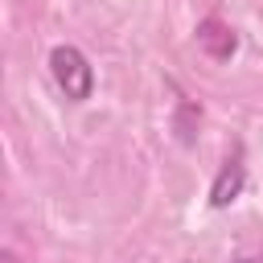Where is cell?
Segmentation results:
<instances>
[{"label": "cell", "instance_id": "6da1fadb", "mask_svg": "<svg viewBox=\"0 0 263 263\" xmlns=\"http://www.w3.org/2000/svg\"><path fill=\"white\" fill-rule=\"evenodd\" d=\"M49 74L70 103H86L95 95V66L86 62V53L78 45H53L49 49Z\"/></svg>", "mask_w": 263, "mask_h": 263}, {"label": "cell", "instance_id": "7a4b0ae2", "mask_svg": "<svg viewBox=\"0 0 263 263\" xmlns=\"http://www.w3.org/2000/svg\"><path fill=\"white\" fill-rule=\"evenodd\" d=\"M197 49H201L205 58H214V62H230L234 49H238V37H234V29L222 25L218 16H205V21L197 25Z\"/></svg>", "mask_w": 263, "mask_h": 263}, {"label": "cell", "instance_id": "3957f363", "mask_svg": "<svg viewBox=\"0 0 263 263\" xmlns=\"http://www.w3.org/2000/svg\"><path fill=\"white\" fill-rule=\"evenodd\" d=\"M242 185H247V168H242V160L234 156V160H226V164L218 168V177H214V185H210V205H214V210H226L230 201H238Z\"/></svg>", "mask_w": 263, "mask_h": 263}, {"label": "cell", "instance_id": "277c9868", "mask_svg": "<svg viewBox=\"0 0 263 263\" xmlns=\"http://www.w3.org/2000/svg\"><path fill=\"white\" fill-rule=\"evenodd\" d=\"M197 127H201V107L193 99H177V115H173V132L181 144H193L197 140Z\"/></svg>", "mask_w": 263, "mask_h": 263}, {"label": "cell", "instance_id": "5b68a950", "mask_svg": "<svg viewBox=\"0 0 263 263\" xmlns=\"http://www.w3.org/2000/svg\"><path fill=\"white\" fill-rule=\"evenodd\" d=\"M0 263H21V259H16L12 251H4V255H0Z\"/></svg>", "mask_w": 263, "mask_h": 263}, {"label": "cell", "instance_id": "8992f818", "mask_svg": "<svg viewBox=\"0 0 263 263\" xmlns=\"http://www.w3.org/2000/svg\"><path fill=\"white\" fill-rule=\"evenodd\" d=\"M234 263H259V259H255V255H242V259H234Z\"/></svg>", "mask_w": 263, "mask_h": 263}]
</instances>
